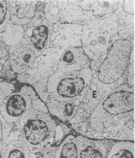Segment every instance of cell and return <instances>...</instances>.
<instances>
[{"instance_id": "1", "label": "cell", "mask_w": 135, "mask_h": 158, "mask_svg": "<svg viewBox=\"0 0 135 158\" xmlns=\"http://www.w3.org/2000/svg\"><path fill=\"white\" fill-rule=\"evenodd\" d=\"M134 87L127 83L115 88L101 100L74 130L97 140L134 142Z\"/></svg>"}, {"instance_id": "2", "label": "cell", "mask_w": 135, "mask_h": 158, "mask_svg": "<svg viewBox=\"0 0 135 158\" xmlns=\"http://www.w3.org/2000/svg\"><path fill=\"white\" fill-rule=\"evenodd\" d=\"M92 75L91 68L68 73L57 69L35 89L46 104L55 101L80 104L88 91Z\"/></svg>"}, {"instance_id": "3", "label": "cell", "mask_w": 135, "mask_h": 158, "mask_svg": "<svg viewBox=\"0 0 135 158\" xmlns=\"http://www.w3.org/2000/svg\"><path fill=\"white\" fill-rule=\"evenodd\" d=\"M118 24L115 13L91 17L82 25L81 48L90 63L103 61L112 44L118 39Z\"/></svg>"}, {"instance_id": "4", "label": "cell", "mask_w": 135, "mask_h": 158, "mask_svg": "<svg viewBox=\"0 0 135 158\" xmlns=\"http://www.w3.org/2000/svg\"><path fill=\"white\" fill-rule=\"evenodd\" d=\"M18 124L19 139L35 154L62 140L58 135L60 126L48 113L31 107L20 118Z\"/></svg>"}, {"instance_id": "5", "label": "cell", "mask_w": 135, "mask_h": 158, "mask_svg": "<svg viewBox=\"0 0 135 158\" xmlns=\"http://www.w3.org/2000/svg\"><path fill=\"white\" fill-rule=\"evenodd\" d=\"M133 41L118 39L113 42L92 78L101 85L114 89L127 83V69Z\"/></svg>"}, {"instance_id": "6", "label": "cell", "mask_w": 135, "mask_h": 158, "mask_svg": "<svg viewBox=\"0 0 135 158\" xmlns=\"http://www.w3.org/2000/svg\"><path fill=\"white\" fill-rule=\"evenodd\" d=\"M63 51L50 47L36 58L35 63L26 73L18 75L20 82L35 87L47 80L57 69L59 59Z\"/></svg>"}, {"instance_id": "7", "label": "cell", "mask_w": 135, "mask_h": 158, "mask_svg": "<svg viewBox=\"0 0 135 158\" xmlns=\"http://www.w3.org/2000/svg\"><path fill=\"white\" fill-rule=\"evenodd\" d=\"M95 1H56L59 23L83 25L93 16L92 6Z\"/></svg>"}, {"instance_id": "8", "label": "cell", "mask_w": 135, "mask_h": 158, "mask_svg": "<svg viewBox=\"0 0 135 158\" xmlns=\"http://www.w3.org/2000/svg\"><path fill=\"white\" fill-rule=\"evenodd\" d=\"M82 25L58 23L53 25L50 47L64 51L69 48L81 47Z\"/></svg>"}, {"instance_id": "9", "label": "cell", "mask_w": 135, "mask_h": 158, "mask_svg": "<svg viewBox=\"0 0 135 158\" xmlns=\"http://www.w3.org/2000/svg\"><path fill=\"white\" fill-rule=\"evenodd\" d=\"M25 26L24 38L32 45L37 57L50 47L53 24L45 18L31 22Z\"/></svg>"}, {"instance_id": "10", "label": "cell", "mask_w": 135, "mask_h": 158, "mask_svg": "<svg viewBox=\"0 0 135 158\" xmlns=\"http://www.w3.org/2000/svg\"><path fill=\"white\" fill-rule=\"evenodd\" d=\"M9 53L10 68L18 75L28 71L36 58L32 45L24 37L18 44L10 48Z\"/></svg>"}, {"instance_id": "11", "label": "cell", "mask_w": 135, "mask_h": 158, "mask_svg": "<svg viewBox=\"0 0 135 158\" xmlns=\"http://www.w3.org/2000/svg\"><path fill=\"white\" fill-rule=\"evenodd\" d=\"M32 99L28 95L20 92H14L5 98L0 106V113L6 121L15 123L30 108Z\"/></svg>"}, {"instance_id": "12", "label": "cell", "mask_w": 135, "mask_h": 158, "mask_svg": "<svg viewBox=\"0 0 135 158\" xmlns=\"http://www.w3.org/2000/svg\"><path fill=\"white\" fill-rule=\"evenodd\" d=\"M45 1H9L10 21L25 26L32 22L38 11L44 8Z\"/></svg>"}, {"instance_id": "13", "label": "cell", "mask_w": 135, "mask_h": 158, "mask_svg": "<svg viewBox=\"0 0 135 158\" xmlns=\"http://www.w3.org/2000/svg\"><path fill=\"white\" fill-rule=\"evenodd\" d=\"M90 61L81 47L69 48L63 51L59 59L57 69L62 73L80 71L90 68Z\"/></svg>"}, {"instance_id": "14", "label": "cell", "mask_w": 135, "mask_h": 158, "mask_svg": "<svg viewBox=\"0 0 135 158\" xmlns=\"http://www.w3.org/2000/svg\"><path fill=\"white\" fill-rule=\"evenodd\" d=\"M37 158H78L76 136L68 135L56 146H51L36 154Z\"/></svg>"}, {"instance_id": "15", "label": "cell", "mask_w": 135, "mask_h": 158, "mask_svg": "<svg viewBox=\"0 0 135 158\" xmlns=\"http://www.w3.org/2000/svg\"><path fill=\"white\" fill-rule=\"evenodd\" d=\"M78 158H106L109 146L105 141L76 136Z\"/></svg>"}, {"instance_id": "16", "label": "cell", "mask_w": 135, "mask_h": 158, "mask_svg": "<svg viewBox=\"0 0 135 158\" xmlns=\"http://www.w3.org/2000/svg\"><path fill=\"white\" fill-rule=\"evenodd\" d=\"M123 2L124 1H121L118 8L115 12L118 24V35L120 39L133 41V39H134V15L129 14L123 11Z\"/></svg>"}, {"instance_id": "17", "label": "cell", "mask_w": 135, "mask_h": 158, "mask_svg": "<svg viewBox=\"0 0 135 158\" xmlns=\"http://www.w3.org/2000/svg\"><path fill=\"white\" fill-rule=\"evenodd\" d=\"M4 153L5 158H37L36 154L31 152L25 143L20 139L4 144Z\"/></svg>"}, {"instance_id": "18", "label": "cell", "mask_w": 135, "mask_h": 158, "mask_svg": "<svg viewBox=\"0 0 135 158\" xmlns=\"http://www.w3.org/2000/svg\"><path fill=\"white\" fill-rule=\"evenodd\" d=\"M24 26L15 24L10 21L1 34V41L8 46H14L24 37Z\"/></svg>"}, {"instance_id": "19", "label": "cell", "mask_w": 135, "mask_h": 158, "mask_svg": "<svg viewBox=\"0 0 135 158\" xmlns=\"http://www.w3.org/2000/svg\"><path fill=\"white\" fill-rule=\"evenodd\" d=\"M106 158H135L134 142L120 141L109 147Z\"/></svg>"}, {"instance_id": "20", "label": "cell", "mask_w": 135, "mask_h": 158, "mask_svg": "<svg viewBox=\"0 0 135 158\" xmlns=\"http://www.w3.org/2000/svg\"><path fill=\"white\" fill-rule=\"evenodd\" d=\"M121 1H95L92 6L93 16L103 17L115 13Z\"/></svg>"}, {"instance_id": "21", "label": "cell", "mask_w": 135, "mask_h": 158, "mask_svg": "<svg viewBox=\"0 0 135 158\" xmlns=\"http://www.w3.org/2000/svg\"><path fill=\"white\" fill-rule=\"evenodd\" d=\"M1 123L2 129V141L5 145L14 140L19 139V132L18 122L15 123L7 122L3 118Z\"/></svg>"}, {"instance_id": "22", "label": "cell", "mask_w": 135, "mask_h": 158, "mask_svg": "<svg viewBox=\"0 0 135 158\" xmlns=\"http://www.w3.org/2000/svg\"><path fill=\"white\" fill-rule=\"evenodd\" d=\"M10 20L9 1H0V35L5 30Z\"/></svg>"}, {"instance_id": "23", "label": "cell", "mask_w": 135, "mask_h": 158, "mask_svg": "<svg viewBox=\"0 0 135 158\" xmlns=\"http://www.w3.org/2000/svg\"><path fill=\"white\" fill-rule=\"evenodd\" d=\"M134 49L133 47L130 57L129 67L127 69V84L131 86L134 87Z\"/></svg>"}, {"instance_id": "24", "label": "cell", "mask_w": 135, "mask_h": 158, "mask_svg": "<svg viewBox=\"0 0 135 158\" xmlns=\"http://www.w3.org/2000/svg\"><path fill=\"white\" fill-rule=\"evenodd\" d=\"M123 11L126 13L131 15L135 14V1H124L123 5Z\"/></svg>"}, {"instance_id": "25", "label": "cell", "mask_w": 135, "mask_h": 158, "mask_svg": "<svg viewBox=\"0 0 135 158\" xmlns=\"http://www.w3.org/2000/svg\"><path fill=\"white\" fill-rule=\"evenodd\" d=\"M32 107L37 110L38 111H42L45 113H48V109L46 105H45L42 100H41L39 98L33 101Z\"/></svg>"}, {"instance_id": "26", "label": "cell", "mask_w": 135, "mask_h": 158, "mask_svg": "<svg viewBox=\"0 0 135 158\" xmlns=\"http://www.w3.org/2000/svg\"><path fill=\"white\" fill-rule=\"evenodd\" d=\"M0 158H5L4 144L2 141H0Z\"/></svg>"}, {"instance_id": "27", "label": "cell", "mask_w": 135, "mask_h": 158, "mask_svg": "<svg viewBox=\"0 0 135 158\" xmlns=\"http://www.w3.org/2000/svg\"><path fill=\"white\" fill-rule=\"evenodd\" d=\"M6 97V95H5V93L3 92L2 89L0 87V106L2 104V102H3V100H4Z\"/></svg>"}, {"instance_id": "28", "label": "cell", "mask_w": 135, "mask_h": 158, "mask_svg": "<svg viewBox=\"0 0 135 158\" xmlns=\"http://www.w3.org/2000/svg\"><path fill=\"white\" fill-rule=\"evenodd\" d=\"M2 124L0 123V141H2Z\"/></svg>"}, {"instance_id": "29", "label": "cell", "mask_w": 135, "mask_h": 158, "mask_svg": "<svg viewBox=\"0 0 135 158\" xmlns=\"http://www.w3.org/2000/svg\"><path fill=\"white\" fill-rule=\"evenodd\" d=\"M3 79H0V82H1L2 81H3Z\"/></svg>"}]
</instances>
